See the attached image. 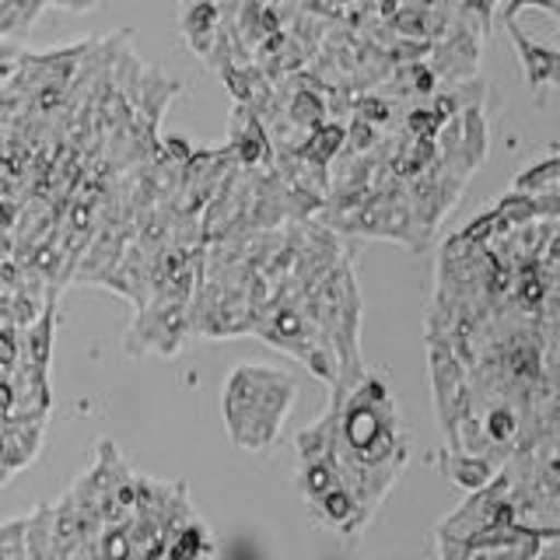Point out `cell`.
Listing matches in <instances>:
<instances>
[{
	"label": "cell",
	"mask_w": 560,
	"mask_h": 560,
	"mask_svg": "<svg viewBox=\"0 0 560 560\" xmlns=\"http://www.w3.org/2000/svg\"><path fill=\"white\" fill-rule=\"evenodd\" d=\"M542 8V11H550V14H557L560 8H557V0H508V8H504V18L508 22H515V14L522 11V8Z\"/></svg>",
	"instance_id": "obj_7"
},
{
	"label": "cell",
	"mask_w": 560,
	"mask_h": 560,
	"mask_svg": "<svg viewBox=\"0 0 560 560\" xmlns=\"http://www.w3.org/2000/svg\"><path fill=\"white\" fill-rule=\"evenodd\" d=\"M396 113V102L385 98V95H364L361 102H354V119L368 122V127H385Z\"/></svg>",
	"instance_id": "obj_5"
},
{
	"label": "cell",
	"mask_w": 560,
	"mask_h": 560,
	"mask_svg": "<svg viewBox=\"0 0 560 560\" xmlns=\"http://www.w3.org/2000/svg\"><path fill=\"white\" fill-rule=\"evenodd\" d=\"M14 361V340L11 332H0V364H11Z\"/></svg>",
	"instance_id": "obj_8"
},
{
	"label": "cell",
	"mask_w": 560,
	"mask_h": 560,
	"mask_svg": "<svg viewBox=\"0 0 560 560\" xmlns=\"http://www.w3.org/2000/svg\"><path fill=\"white\" fill-rule=\"evenodd\" d=\"M515 189H542V192H557V158H547L542 165H533L529 172H522L515 179Z\"/></svg>",
	"instance_id": "obj_6"
},
{
	"label": "cell",
	"mask_w": 560,
	"mask_h": 560,
	"mask_svg": "<svg viewBox=\"0 0 560 560\" xmlns=\"http://www.w3.org/2000/svg\"><path fill=\"white\" fill-rule=\"evenodd\" d=\"M329 116L326 109V102L319 92H308V88H298V92L291 95L288 102V119L294 122V127H302V130H315V127H323Z\"/></svg>",
	"instance_id": "obj_4"
},
{
	"label": "cell",
	"mask_w": 560,
	"mask_h": 560,
	"mask_svg": "<svg viewBox=\"0 0 560 560\" xmlns=\"http://www.w3.org/2000/svg\"><path fill=\"white\" fill-rule=\"evenodd\" d=\"M218 8L210 0H186L183 11V35L189 39V46L200 52L203 60H210L214 52V35H218Z\"/></svg>",
	"instance_id": "obj_3"
},
{
	"label": "cell",
	"mask_w": 560,
	"mask_h": 560,
	"mask_svg": "<svg viewBox=\"0 0 560 560\" xmlns=\"http://www.w3.org/2000/svg\"><path fill=\"white\" fill-rule=\"evenodd\" d=\"M43 4H60V8H70V11H88V8H95V0H43Z\"/></svg>",
	"instance_id": "obj_9"
},
{
	"label": "cell",
	"mask_w": 560,
	"mask_h": 560,
	"mask_svg": "<svg viewBox=\"0 0 560 560\" xmlns=\"http://www.w3.org/2000/svg\"><path fill=\"white\" fill-rule=\"evenodd\" d=\"M291 399H294V378L259 364L235 368L224 385V417L228 428H232L235 445L253 452L270 448L291 410Z\"/></svg>",
	"instance_id": "obj_1"
},
{
	"label": "cell",
	"mask_w": 560,
	"mask_h": 560,
	"mask_svg": "<svg viewBox=\"0 0 560 560\" xmlns=\"http://www.w3.org/2000/svg\"><path fill=\"white\" fill-rule=\"evenodd\" d=\"M508 32H512V39L518 46L525 81H529L533 92H547V88H553L557 84V63H560L557 60V49L529 43V35H525L515 22H508Z\"/></svg>",
	"instance_id": "obj_2"
}]
</instances>
